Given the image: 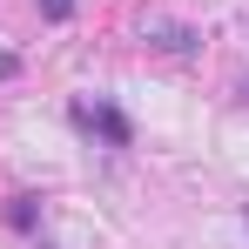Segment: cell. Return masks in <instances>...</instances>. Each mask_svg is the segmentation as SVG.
<instances>
[{
  "label": "cell",
  "mask_w": 249,
  "mask_h": 249,
  "mask_svg": "<svg viewBox=\"0 0 249 249\" xmlns=\"http://www.w3.org/2000/svg\"><path fill=\"white\" fill-rule=\"evenodd\" d=\"M74 122H81V128H101V135H108L115 148H128V115L115 108V101H94V108L81 101V108H74Z\"/></svg>",
  "instance_id": "obj_1"
},
{
  "label": "cell",
  "mask_w": 249,
  "mask_h": 249,
  "mask_svg": "<svg viewBox=\"0 0 249 249\" xmlns=\"http://www.w3.org/2000/svg\"><path fill=\"white\" fill-rule=\"evenodd\" d=\"M7 222H14V229H34V196H14V209H7Z\"/></svg>",
  "instance_id": "obj_2"
},
{
  "label": "cell",
  "mask_w": 249,
  "mask_h": 249,
  "mask_svg": "<svg viewBox=\"0 0 249 249\" xmlns=\"http://www.w3.org/2000/svg\"><path fill=\"white\" fill-rule=\"evenodd\" d=\"M41 14H47V20H68V14H74V0H41Z\"/></svg>",
  "instance_id": "obj_3"
},
{
  "label": "cell",
  "mask_w": 249,
  "mask_h": 249,
  "mask_svg": "<svg viewBox=\"0 0 249 249\" xmlns=\"http://www.w3.org/2000/svg\"><path fill=\"white\" fill-rule=\"evenodd\" d=\"M243 94H249V88H243Z\"/></svg>",
  "instance_id": "obj_4"
}]
</instances>
